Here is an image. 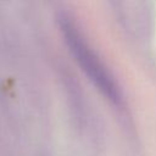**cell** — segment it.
<instances>
[{
  "label": "cell",
  "instance_id": "cell-1",
  "mask_svg": "<svg viewBox=\"0 0 156 156\" xmlns=\"http://www.w3.org/2000/svg\"><path fill=\"white\" fill-rule=\"evenodd\" d=\"M58 24L65 43L67 44L71 54L73 55L74 60L80 66L85 76L101 91L102 95H105L112 102L119 104L121 91L118 84L116 83L108 68L100 60L98 54L85 41L77 26L71 21L68 16L65 15H61L58 17Z\"/></svg>",
  "mask_w": 156,
  "mask_h": 156
}]
</instances>
